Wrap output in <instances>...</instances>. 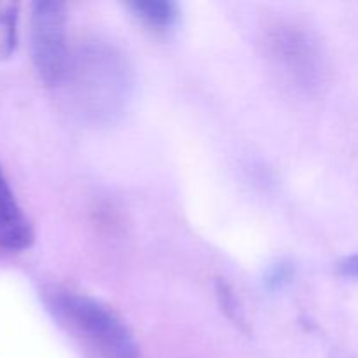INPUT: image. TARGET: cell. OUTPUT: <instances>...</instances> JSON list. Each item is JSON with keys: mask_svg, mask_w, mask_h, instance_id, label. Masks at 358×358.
I'll return each instance as SVG.
<instances>
[{"mask_svg": "<svg viewBox=\"0 0 358 358\" xmlns=\"http://www.w3.org/2000/svg\"><path fill=\"white\" fill-rule=\"evenodd\" d=\"M133 13L145 21L149 27L157 28V30H164V28L171 27L178 17L177 3L170 2V0H145V2H133L129 3Z\"/></svg>", "mask_w": 358, "mask_h": 358, "instance_id": "8992f818", "label": "cell"}, {"mask_svg": "<svg viewBox=\"0 0 358 358\" xmlns=\"http://www.w3.org/2000/svg\"><path fill=\"white\" fill-rule=\"evenodd\" d=\"M271 56L282 72L303 87L315 86L320 80V52L310 35L294 27H282L269 37Z\"/></svg>", "mask_w": 358, "mask_h": 358, "instance_id": "277c9868", "label": "cell"}, {"mask_svg": "<svg viewBox=\"0 0 358 358\" xmlns=\"http://www.w3.org/2000/svg\"><path fill=\"white\" fill-rule=\"evenodd\" d=\"M34 241L30 222L21 212L14 192L0 170V248L23 250Z\"/></svg>", "mask_w": 358, "mask_h": 358, "instance_id": "5b68a950", "label": "cell"}, {"mask_svg": "<svg viewBox=\"0 0 358 358\" xmlns=\"http://www.w3.org/2000/svg\"><path fill=\"white\" fill-rule=\"evenodd\" d=\"M292 278V269L289 264H278L271 269L268 276V283L271 287H282L283 283H287Z\"/></svg>", "mask_w": 358, "mask_h": 358, "instance_id": "9c48e42d", "label": "cell"}, {"mask_svg": "<svg viewBox=\"0 0 358 358\" xmlns=\"http://www.w3.org/2000/svg\"><path fill=\"white\" fill-rule=\"evenodd\" d=\"M338 273L345 278H358V252L339 261Z\"/></svg>", "mask_w": 358, "mask_h": 358, "instance_id": "30bf717a", "label": "cell"}, {"mask_svg": "<svg viewBox=\"0 0 358 358\" xmlns=\"http://www.w3.org/2000/svg\"><path fill=\"white\" fill-rule=\"evenodd\" d=\"M17 6L7 3L0 7V59L9 58L16 48Z\"/></svg>", "mask_w": 358, "mask_h": 358, "instance_id": "52a82bcc", "label": "cell"}, {"mask_svg": "<svg viewBox=\"0 0 358 358\" xmlns=\"http://www.w3.org/2000/svg\"><path fill=\"white\" fill-rule=\"evenodd\" d=\"M128 66L107 48L80 52L76 63V96L80 107L96 117L119 114L128 100Z\"/></svg>", "mask_w": 358, "mask_h": 358, "instance_id": "7a4b0ae2", "label": "cell"}, {"mask_svg": "<svg viewBox=\"0 0 358 358\" xmlns=\"http://www.w3.org/2000/svg\"><path fill=\"white\" fill-rule=\"evenodd\" d=\"M31 58L38 76L56 84L66 72V9L56 0H42L31 6Z\"/></svg>", "mask_w": 358, "mask_h": 358, "instance_id": "3957f363", "label": "cell"}, {"mask_svg": "<svg viewBox=\"0 0 358 358\" xmlns=\"http://www.w3.org/2000/svg\"><path fill=\"white\" fill-rule=\"evenodd\" d=\"M48 304L56 317L83 336L105 358H138L131 331L112 310L84 294L55 290Z\"/></svg>", "mask_w": 358, "mask_h": 358, "instance_id": "6da1fadb", "label": "cell"}, {"mask_svg": "<svg viewBox=\"0 0 358 358\" xmlns=\"http://www.w3.org/2000/svg\"><path fill=\"white\" fill-rule=\"evenodd\" d=\"M217 296H219L222 310L226 311L234 322H240L241 324V313H240V308H238L236 297H234L233 290H231L226 283H219V287H217Z\"/></svg>", "mask_w": 358, "mask_h": 358, "instance_id": "ba28073f", "label": "cell"}]
</instances>
